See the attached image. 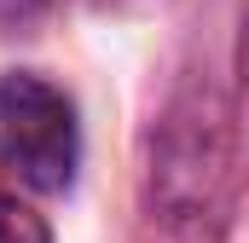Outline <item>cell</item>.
Segmentation results:
<instances>
[{
    "mask_svg": "<svg viewBox=\"0 0 249 243\" xmlns=\"http://www.w3.org/2000/svg\"><path fill=\"white\" fill-rule=\"evenodd\" d=\"M244 81H249V12H244Z\"/></svg>",
    "mask_w": 249,
    "mask_h": 243,
    "instance_id": "5b68a950",
    "label": "cell"
},
{
    "mask_svg": "<svg viewBox=\"0 0 249 243\" xmlns=\"http://www.w3.org/2000/svg\"><path fill=\"white\" fill-rule=\"evenodd\" d=\"M53 0H0V29H12V23H29V17H41Z\"/></svg>",
    "mask_w": 249,
    "mask_h": 243,
    "instance_id": "277c9868",
    "label": "cell"
},
{
    "mask_svg": "<svg viewBox=\"0 0 249 243\" xmlns=\"http://www.w3.org/2000/svg\"><path fill=\"white\" fill-rule=\"evenodd\" d=\"M0 243H47V220L0 180Z\"/></svg>",
    "mask_w": 249,
    "mask_h": 243,
    "instance_id": "3957f363",
    "label": "cell"
},
{
    "mask_svg": "<svg viewBox=\"0 0 249 243\" xmlns=\"http://www.w3.org/2000/svg\"><path fill=\"white\" fill-rule=\"evenodd\" d=\"M0 162L29 191H64L81 162L75 110L41 75H0Z\"/></svg>",
    "mask_w": 249,
    "mask_h": 243,
    "instance_id": "7a4b0ae2",
    "label": "cell"
},
{
    "mask_svg": "<svg viewBox=\"0 0 249 243\" xmlns=\"http://www.w3.org/2000/svg\"><path fill=\"white\" fill-rule=\"evenodd\" d=\"M226 180H232V139H226V110L203 93L168 116V139L157 156V208L174 232L191 243L209 238L226 208Z\"/></svg>",
    "mask_w": 249,
    "mask_h": 243,
    "instance_id": "6da1fadb",
    "label": "cell"
}]
</instances>
